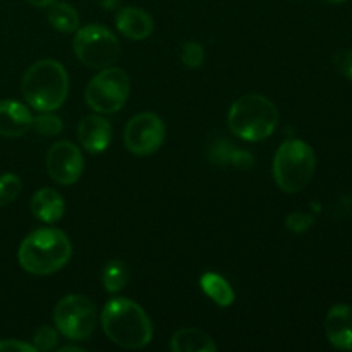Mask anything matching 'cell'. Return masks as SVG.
<instances>
[{"label": "cell", "mask_w": 352, "mask_h": 352, "mask_svg": "<svg viewBox=\"0 0 352 352\" xmlns=\"http://www.w3.org/2000/svg\"><path fill=\"white\" fill-rule=\"evenodd\" d=\"M102 329L124 349H143L153 339V327L144 309L126 298H113L103 306Z\"/></svg>", "instance_id": "1"}, {"label": "cell", "mask_w": 352, "mask_h": 352, "mask_svg": "<svg viewBox=\"0 0 352 352\" xmlns=\"http://www.w3.org/2000/svg\"><path fill=\"white\" fill-rule=\"evenodd\" d=\"M72 246L60 229L43 227L28 234L17 251L21 268L31 275H52L71 260Z\"/></svg>", "instance_id": "2"}, {"label": "cell", "mask_w": 352, "mask_h": 352, "mask_svg": "<svg viewBox=\"0 0 352 352\" xmlns=\"http://www.w3.org/2000/svg\"><path fill=\"white\" fill-rule=\"evenodd\" d=\"M28 105L38 112H54L64 105L69 93V76L64 65L52 58H43L31 65L21 85Z\"/></svg>", "instance_id": "3"}, {"label": "cell", "mask_w": 352, "mask_h": 352, "mask_svg": "<svg viewBox=\"0 0 352 352\" xmlns=\"http://www.w3.org/2000/svg\"><path fill=\"white\" fill-rule=\"evenodd\" d=\"M229 127L237 138L244 141H263L272 136L278 124V110L267 96H241L229 110Z\"/></svg>", "instance_id": "4"}, {"label": "cell", "mask_w": 352, "mask_h": 352, "mask_svg": "<svg viewBox=\"0 0 352 352\" xmlns=\"http://www.w3.org/2000/svg\"><path fill=\"white\" fill-rule=\"evenodd\" d=\"M316 168V155L306 141L287 140L274 158V179L278 189L289 195L299 192L309 184Z\"/></svg>", "instance_id": "5"}, {"label": "cell", "mask_w": 352, "mask_h": 352, "mask_svg": "<svg viewBox=\"0 0 352 352\" xmlns=\"http://www.w3.org/2000/svg\"><path fill=\"white\" fill-rule=\"evenodd\" d=\"M131 93V79L119 67H105L88 82L85 91L86 103L98 113H116L126 105Z\"/></svg>", "instance_id": "6"}, {"label": "cell", "mask_w": 352, "mask_h": 352, "mask_svg": "<svg viewBox=\"0 0 352 352\" xmlns=\"http://www.w3.org/2000/svg\"><path fill=\"white\" fill-rule=\"evenodd\" d=\"M72 50L86 67L105 69L116 64L120 55V45L112 31L100 24H89L76 30Z\"/></svg>", "instance_id": "7"}, {"label": "cell", "mask_w": 352, "mask_h": 352, "mask_svg": "<svg viewBox=\"0 0 352 352\" xmlns=\"http://www.w3.org/2000/svg\"><path fill=\"white\" fill-rule=\"evenodd\" d=\"M95 305L88 298L69 294L57 302L54 323L58 332L71 340H86L95 330Z\"/></svg>", "instance_id": "8"}, {"label": "cell", "mask_w": 352, "mask_h": 352, "mask_svg": "<svg viewBox=\"0 0 352 352\" xmlns=\"http://www.w3.org/2000/svg\"><path fill=\"white\" fill-rule=\"evenodd\" d=\"M165 140V124L157 113L141 112L127 122L124 143L133 155L148 157L162 146Z\"/></svg>", "instance_id": "9"}, {"label": "cell", "mask_w": 352, "mask_h": 352, "mask_svg": "<svg viewBox=\"0 0 352 352\" xmlns=\"http://www.w3.org/2000/svg\"><path fill=\"white\" fill-rule=\"evenodd\" d=\"M85 168L81 150L71 141H58L47 153L48 175L60 186H71L79 181Z\"/></svg>", "instance_id": "10"}, {"label": "cell", "mask_w": 352, "mask_h": 352, "mask_svg": "<svg viewBox=\"0 0 352 352\" xmlns=\"http://www.w3.org/2000/svg\"><path fill=\"white\" fill-rule=\"evenodd\" d=\"M325 333L336 349L352 351V306L336 305L329 309Z\"/></svg>", "instance_id": "11"}, {"label": "cell", "mask_w": 352, "mask_h": 352, "mask_svg": "<svg viewBox=\"0 0 352 352\" xmlns=\"http://www.w3.org/2000/svg\"><path fill=\"white\" fill-rule=\"evenodd\" d=\"M78 140L89 153H103L112 141V126L102 116H88L79 122Z\"/></svg>", "instance_id": "12"}, {"label": "cell", "mask_w": 352, "mask_h": 352, "mask_svg": "<svg viewBox=\"0 0 352 352\" xmlns=\"http://www.w3.org/2000/svg\"><path fill=\"white\" fill-rule=\"evenodd\" d=\"M33 127V116L16 100H0V136L19 138Z\"/></svg>", "instance_id": "13"}, {"label": "cell", "mask_w": 352, "mask_h": 352, "mask_svg": "<svg viewBox=\"0 0 352 352\" xmlns=\"http://www.w3.org/2000/svg\"><path fill=\"white\" fill-rule=\"evenodd\" d=\"M117 30L129 40H144L153 33V19L148 12L138 7H124L117 12Z\"/></svg>", "instance_id": "14"}, {"label": "cell", "mask_w": 352, "mask_h": 352, "mask_svg": "<svg viewBox=\"0 0 352 352\" xmlns=\"http://www.w3.org/2000/svg\"><path fill=\"white\" fill-rule=\"evenodd\" d=\"M30 208L31 213L38 220H41V222L55 223L64 215L65 203L60 192H57L52 188H43L34 192L33 198H31Z\"/></svg>", "instance_id": "15"}, {"label": "cell", "mask_w": 352, "mask_h": 352, "mask_svg": "<svg viewBox=\"0 0 352 352\" xmlns=\"http://www.w3.org/2000/svg\"><path fill=\"white\" fill-rule=\"evenodd\" d=\"M170 349L174 352H215L212 337L198 329H181L172 336Z\"/></svg>", "instance_id": "16"}, {"label": "cell", "mask_w": 352, "mask_h": 352, "mask_svg": "<svg viewBox=\"0 0 352 352\" xmlns=\"http://www.w3.org/2000/svg\"><path fill=\"white\" fill-rule=\"evenodd\" d=\"M199 284H201L203 292H205L213 302H217L219 306H223V308L232 305L234 299H236L234 289L230 287V284L222 277V275L208 272V274H205L199 278Z\"/></svg>", "instance_id": "17"}, {"label": "cell", "mask_w": 352, "mask_h": 352, "mask_svg": "<svg viewBox=\"0 0 352 352\" xmlns=\"http://www.w3.org/2000/svg\"><path fill=\"white\" fill-rule=\"evenodd\" d=\"M48 21L60 33H74L79 28V16L74 7L58 0L48 6Z\"/></svg>", "instance_id": "18"}, {"label": "cell", "mask_w": 352, "mask_h": 352, "mask_svg": "<svg viewBox=\"0 0 352 352\" xmlns=\"http://www.w3.org/2000/svg\"><path fill=\"white\" fill-rule=\"evenodd\" d=\"M127 280H129V268L124 261L120 260H110L105 265L102 272V284L105 291L109 292H119L120 289L126 287Z\"/></svg>", "instance_id": "19"}, {"label": "cell", "mask_w": 352, "mask_h": 352, "mask_svg": "<svg viewBox=\"0 0 352 352\" xmlns=\"http://www.w3.org/2000/svg\"><path fill=\"white\" fill-rule=\"evenodd\" d=\"M33 127L40 136L52 138L60 134L64 124H62L60 117L55 116V113L41 112L38 117H33Z\"/></svg>", "instance_id": "20"}, {"label": "cell", "mask_w": 352, "mask_h": 352, "mask_svg": "<svg viewBox=\"0 0 352 352\" xmlns=\"http://www.w3.org/2000/svg\"><path fill=\"white\" fill-rule=\"evenodd\" d=\"M21 188H23V184H21V179L16 174L7 172V174L0 175V208L9 206L10 203L16 201Z\"/></svg>", "instance_id": "21"}, {"label": "cell", "mask_w": 352, "mask_h": 352, "mask_svg": "<svg viewBox=\"0 0 352 352\" xmlns=\"http://www.w3.org/2000/svg\"><path fill=\"white\" fill-rule=\"evenodd\" d=\"M58 342V330H55L54 327H40V329L34 332L33 336V346L34 349L40 352H47L57 347Z\"/></svg>", "instance_id": "22"}, {"label": "cell", "mask_w": 352, "mask_h": 352, "mask_svg": "<svg viewBox=\"0 0 352 352\" xmlns=\"http://www.w3.org/2000/svg\"><path fill=\"white\" fill-rule=\"evenodd\" d=\"M181 58L182 64H184L186 67L196 69L203 64V60H205V50H203L201 45L196 43V41H188V43L182 45Z\"/></svg>", "instance_id": "23"}, {"label": "cell", "mask_w": 352, "mask_h": 352, "mask_svg": "<svg viewBox=\"0 0 352 352\" xmlns=\"http://www.w3.org/2000/svg\"><path fill=\"white\" fill-rule=\"evenodd\" d=\"M315 223V217L311 213L305 212H292L291 215L285 219V227L294 234H302Z\"/></svg>", "instance_id": "24"}, {"label": "cell", "mask_w": 352, "mask_h": 352, "mask_svg": "<svg viewBox=\"0 0 352 352\" xmlns=\"http://www.w3.org/2000/svg\"><path fill=\"white\" fill-rule=\"evenodd\" d=\"M234 150V144L229 143L226 140H219L210 150V160L217 165H226L229 164L230 153Z\"/></svg>", "instance_id": "25"}, {"label": "cell", "mask_w": 352, "mask_h": 352, "mask_svg": "<svg viewBox=\"0 0 352 352\" xmlns=\"http://www.w3.org/2000/svg\"><path fill=\"white\" fill-rule=\"evenodd\" d=\"M333 62L336 67L339 69L340 74L352 81V50L351 48H342L333 55Z\"/></svg>", "instance_id": "26"}, {"label": "cell", "mask_w": 352, "mask_h": 352, "mask_svg": "<svg viewBox=\"0 0 352 352\" xmlns=\"http://www.w3.org/2000/svg\"><path fill=\"white\" fill-rule=\"evenodd\" d=\"M229 164L234 165L236 168H239V170H248V168L253 167L254 158H253V155L250 153V151L239 150V148H234L232 153H230Z\"/></svg>", "instance_id": "27"}, {"label": "cell", "mask_w": 352, "mask_h": 352, "mask_svg": "<svg viewBox=\"0 0 352 352\" xmlns=\"http://www.w3.org/2000/svg\"><path fill=\"white\" fill-rule=\"evenodd\" d=\"M0 352H36L33 344L21 342L16 339L0 340Z\"/></svg>", "instance_id": "28"}, {"label": "cell", "mask_w": 352, "mask_h": 352, "mask_svg": "<svg viewBox=\"0 0 352 352\" xmlns=\"http://www.w3.org/2000/svg\"><path fill=\"white\" fill-rule=\"evenodd\" d=\"M28 2L34 7H48V6H52L54 2H57V0H28Z\"/></svg>", "instance_id": "29"}, {"label": "cell", "mask_w": 352, "mask_h": 352, "mask_svg": "<svg viewBox=\"0 0 352 352\" xmlns=\"http://www.w3.org/2000/svg\"><path fill=\"white\" fill-rule=\"evenodd\" d=\"M100 6L105 7V9H116L119 6V0H98Z\"/></svg>", "instance_id": "30"}, {"label": "cell", "mask_w": 352, "mask_h": 352, "mask_svg": "<svg viewBox=\"0 0 352 352\" xmlns=\"http://www.w3.org/2000/svg\"><path fill=\"white\" fill-rule=\"evenodd\" d=\"M60 352H69V351H74V352H82V349H79V347H72V346H65L62 347V349H58Z\"/></svg>", "instance_id": "31"}, {"label": "cell", "mask_w": 352, "mask_h": 352, "mask_svg": "<svg viewBox=\"0 0 352 352\" xmlns=\"http://www.w3.org/2000/svg\"><path fill=\"white\" fill-rule=\"evenodd\" d=\"M327 3H344V2H347V0H325Z\"/></svg>", "instance_id": "32"}]
</instances>
